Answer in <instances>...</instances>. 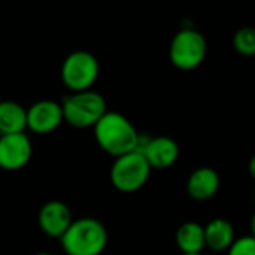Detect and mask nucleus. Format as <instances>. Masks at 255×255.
I'll return each mask as SVG.
<instances>
[{"mask_svg": "<svg viewBox=\"0 0 255 255\" xmlns=\"http://www.w3.org/2000/svg\"><path fill=\"white\" fill-rule=\"evenodd\" d=\"M93 130L97 145L114 158L137 149L140 134L131 121L120 112L108 111Z\"/></svg>", "mask_w": 255, "mask_h": 255, "instance_id": "f257e3e1", "label": "nucleus"}, {"mask_svg": "<svg viewBox=\"0 0 255 255\" xmlns=\"http://www.w3.org/2000/svg\"><path fill=\"white\" fill-rule=\"evenodd\" d=\"M108 230L96 218L73 220L67 232L60 238L66 255H102L108 247Z\"/></svg>", "mask_w": 255, "mask_h": 255, "instance_id": "f03ea898", "label": "nucleus"}, {"mask_svg": "<svg viewBox=\"0 0 255 255\" xmlns=\"http://www.w3.org/2000/svg\"><path fill=\"white\" fill-rule=\"evenodd\" d=\"M64 121L75 128H90L108 112L105 97L93 90L72 93L63 103Z\"/></svg>", "mask_w": 255, "mask_h": 255, "instance_id": "7ed1b4c3", "label": "nucleus"}, {"mask_svg": "<svg viewBox=\"0 0 255 255\" xmlns=\"http://www.w3.org/2000/svg\"><path fill=\"white\" fill-rule=\"evenodd\" d=\"M151 170L145 155L136 149L115 158L111 167V182L121 193H136L145 187Z\"/></svg>", "mask_w": 255, "mask_h": 255, "instance_id": "20e7f679", "label": "nucleus"}, {"mask_svg": "<svg viewBox=\"0 0 255 255\" xmlns=\"http://www.w3.org/2000/svg\"><path fill=\"white\" fill-rule=\"evenodd\" d=\"M100 64L96 55L88 51L70 52L60 69L61 82L70 93H79L91 90L99 79Z\"/></svg>", "mask_w": 255, "mask_h": 255, "instance_id": "39448f33", "label": "nucleus"}, {"mask_svg": "<svg viewBox=\"0 0 255 255\" xmlns=\"http://www.w3.org/2000/svg\"><path fill=\"white\" fill-rule=\"evenodd\" d=\"M206 52L208 45L203 34L194 28H182L170 42L169 58L179 70H193L203 63Z\"/></svg>", "mask_w": 255, "mask_h": 255, "instance_id": "423d86ee", "label": "nucleus"}, {"mask_svg": "<svg viewBox=\"0 0 255 255\" xmlns=\"http://www.w3.org/2000/svg\"><path fill=\"white\" fill-rule=\"evenodd\" d=\"M33 155L30 137L22 133L0 134V167L9 172L19 170L28 164Z\"/></svg>", "mask_w": 255, "mask_h": 255, "instance_id": "0eeeda50", "label": "nucleus"}, {"mask_svg": "<svg viewBox=\"0 0 255 255\" xmlns=\"http://www.w3.org/2000/svg\"><path fill=\"white\" fill-rule=\"evenodd\" d=\"M137 151L145 155L152 169H167L179 158V146L169 136L148 137L140 134Z\"/></svg>", "mask_w": 255, "mask_h": 255, "instance_id": "6e6552de", "label": "nucleus"}, {"mask_svg": "<svg viewBox=\"0 0 255 255\" xmlns=\"http://www.w3.org/2000/svg\"><path fill=\"white\" fill-rule=\"evenodd\" d=\"M63 121L61 103L55 100H39L27 109V128L36 134L52 133Z\"/></svg>", "mask_w": 255, "mask_h": 255, "instance_id": "1a4fd4ad", "label": "nucleus"}, {"mask_svg": "<svg viewBox=\"0 0 255 255\" xmlns=\"http://www.w3.org/2000/svg\"><path fill=\"white\" fill-rule=\"evenodd\" d=\"M37 221L40 230L46 236L60 239L73 223V215L66 203L60 200H51L40 208Z\"/></svg>", "mask_w": 255, "mask_h": 255, "instance_id": "9d476101", "label": "nucleus"}, {"mask_svg": "<svg viewBox=\"0 0 255 255\" xmlns=\"http://www.w3.org/2000/svg\"><path fill=\"white\" fill-rule=\"evenodd\" d=\"M221 187V178L212 167H199L193 170L187 181V193L196 202L212 199Z\"/></svg>", "mask_w": 255, "mask_h": 255, "instance_id": "9b49d317", "label": "nucleus"}, {"mask_svg": "<svg viewBox=\"0 0 255 255\" xmlns=\"http://www.w3.org/2000/svg\"><path fill=\"white\" fill-rule=\"evenodd\" d=\"M236 239L233 224L226 218H214L205 226L206 247L215 253L227 251Z\"/></svg>", "mask_w": 255, "mask_h": 255, "instance_id": "f8f14e48", "label": "nucleus"}, {"mask_svg": "<svg viewBox=\"0 0 255 255\" xmlns=\"http://www.w3.org/2000/svg\"><path fill=\"white\" fill-rule=\"evenodd\" d=\"M27 128V109L13 102H0V134L22 133Z\"/></svg>", "mask_w": 255, "mask_h": 255, "instance_id": "ddd939ff", "label": "nucleus"}, {"mask_svg": "<svg viewBox=\"0 0 255 255\" xmlns=\"http://www.w3.org/2000/svg\"><path fill=\"white\" fill-rule=\"evenodd\" d=\"M175 241L182 254H199L206 247L205 227L196 221H187L176 230Z\"/></svg>", "mask_w": 255, "mask_h": 255, "instance_id": "4468645a", "label": "nucleus"}, {"mask_svg": "<svg viewBox=\"0 0 255 255\" xmlns=\"http://www.w3.org/2000/svg\"><path fill=\"white\" fill-rule=\"evenodd\" d=\"M235 49L247 57L255 55V28L254 27H242L233 36Z\"/></svg>", "mask_w": 255, "mask_h": 255, "instance_id": "2eb2a0df", "label": "nucleus"}, {"mask_svg": "<svg viewBox=\"0 0 255 255\" xmlns=\"http://www.w3.org/2000/svg\"><path fill=\"white\" fill-rule=\"evenodd\" d=\"M227 255H255V238L251 235L235 239L227 250Z\"/></svg>", "mask_w": 255, "mask_h": 255, "instance_id": "dca6fc26", "label": "nucleus"}, {"mask_svg": "<svg viewBox=\"0 0 255 255\" xmlns=\"http://www.w3.org/2000/svg\"><path fill=\"white\" fill-rule=\"evenodd\" d=\"M248 172H250L251 178L255 181V154L251 157V160L248 163Z\"/></svg>", "mask_w": 255, "mask_h": 255, "instance_id": "f3484780", "label": "nucleus"}, {"mask_svg": "<svg viewBox=\"0 0 255 255\" xmlns=\"http://www.w3.org/2000/svg\"><path fill=\"white\" fill-rule=\"evenodd\" d=\"M250 230H251V236L255 238V212L254 215L251 217V221H250Z\"/></svg>", "mask_w": 255, "mask_h": 255, "instance_id": "a211bd4d", "label": "nucleus"}, {"mask_svg": "<svg viewBox=\"0 0 255 255\" xmlns=\"http://www.w3.org/2000/svg\"><path fill=\"white\" fill-rule=\"evenodd\" d=\"M33 255H54V254H51V253H37V254H33Z\"/></svg>", "mask_w": 255, "mask_h": 255, "instance_id": "6ab92c4d", "label": "nucleus"}, {"mask_svg": "<svg viewBox=\"0 0 255 255\" xmlns=\"http://www.w3.org/2000/svg\"><path fill=\"white\" fill-rule=\"evenodd\" d=\"M182 255H203L202 253H199V254H182Z\"/></svg>", "mask_w": 255, "mask_h": 255, "instance_id": "aec40b11", "label": "nucleus"}]
</instances>
